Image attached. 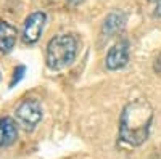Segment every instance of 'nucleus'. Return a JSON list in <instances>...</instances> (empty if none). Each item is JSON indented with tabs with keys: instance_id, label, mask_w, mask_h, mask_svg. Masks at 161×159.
<instances>
[{
	"instance_id": "obj_1",
	"label": "nucleus",
	"mask_w": 161,
	"mask_h": 159,
	"mask_svg": "<svg viewBox=\"0 0 161 159\" xmlns=\"http://www.w3.org/2000/svg\"><path fill=\"white\" fill-rule=\"evenodd\" d=\"M153 122V108L145 98L127 103L119 117V140L129 146H140L148 140Z\"/></svg>"
},
{
	"instance_id": "obj_2",
	"label": "nucleus",
	"mask_w": 161,
	"mask_h": 159,
	"mask_svg": "<svg viewBox=\"0 0 161 159\" xmlns=\"http://www.w3.org/2000/svg\"><path fill=\"white\" fill-rule=\"evenodd\" d=\"M77 55V39L73 34H60L47 44L45 61L52 71H60L69 66Z\"/></svg>"
},
{
	"instance_id": "obj_3",
	"label": "nucleus",
	"mask_w": 161,
	"mask_h": 159,
	"mask_svg": "<svg viewBox=\"0 0 161 159\" xmlns=\"http://www.w3.org/2000/svg\"><path fill=\"white\" fill-rule=\"evenodd\" d=\"M42 104L37 100H24L16 108V122L26 130H32L42 121Z\"/></svg>"
},
{
	"instance_id": "obj_4",
	"label": "nucleus",
	"mask_w": 161,
	"mask_h": 159,
	"mask_svg": "<svg viewBox=\"0 0 161 159\" xmlns=\"http://www.w3.org/2000/svg\"><path fill=\"white\" fill-rule=\"evenodd\" d=\"M47 15L44 11H34L26 18L24 28H23V40L26 44H36L45 28Z\"/></svg>"
},
{
	"instance_id": "obj_5",
	"label": "nucleus",
	"mask_w": 161,
	"mask_h": 159,
	"mask_svg": "<svg viewBox=\"0 0 161 159\" xmlns=\"http://www.w3.org/2000/svg\"><path fill=\"white\" fill-rule=\"evenodd\" d=\"M129 61V42L127 40H119L113 48H110L106 55L105 64L110 71H118L124 68Z\"/></svg>"
},
{
	"instance_id": "obj_6",
	"label": "nucleus",
	"mask_w": 161,
	"mask_h": 159,
	"mask_svg": "<svg viewBox=\"0 0 161 159\" xmlns=\"http://www.w3.org/2000/svg\"><path fill=\"white\" fill-rule=\"evenodd\" d=\"M18 138V125L11 117H0V148L10 146Z\"/></svg>"
},
{
	"instance_id": "obj_7",
	"label": "nucleus",
	"mask_w": 161,
	"mask_h": 159,
	"mask_svg": "<svg viewBox=\"0 0 161 159\" xmlns=\"http://www.w3.org/2000/svg\"><path fill=\"white\" fill-rule=\"evenodd\" d=\"M18 31L7 21H0V51H10L16 44Z\"/></svg>"
},
{
	"instance_id": "obj_8",
	"label": "nucleus",
	"mask_w": 161,
	"mask_h": 159,
	"mask_svg": "<svg viewBox=\"0 0 161 159\" xmlns=\"http://www.w3.org/2000/svg\"><path fill=\"white\" fill-rule=\"evenodd\" d=\"M124 24H126V16L123 15V13H111V15L105 19L103 31H105V34L108 37H111L116 32L123 31Z\"/></svg>"
},
{
	"instance_id": "obj_9",
	"label": "nucleus",
	"mask_w": 161,
	"mask_h": 159,
	"mask_svg": "<svg viewBox=\"0 0 161 159\" xmlns=\"http://www.w3.org/2000/svg\"><path fill=\"white\" fill-rule=\"evenodd\" d=\"M24 71H26V68H24V66H18V69L15 71V77H13V81H11V85L15 84V82H18V81H19Z\"/></svg>"
},
{
	"instance_id": "obj_10",
	"label": "nucleus",
	"mask_w": 161,
	"mask_h": 159,
	"mask_svg": "<svg viewBox=\"0 0 161 159\" xmlns=\"http://www.w3.org/2000/svg\"><path fill=\"white\" fill-rule=\"evenodd\" d=\"M155 16L161 18V0H156V5H155Z\"/></svg>"
},
{
	"instance_id": "obj_11",
	"label": "nucleus",
	"mask_w": 161,
	"mask_h": 159,
	"mask_svg": "<svg viewBox=\"0 0 161 159\" xmlns=\"http://www.w3.org/2000/svg\"><path fill=\"white\" fill-rule=\"evenodd\" d=\"M80 2H82V0H68V3H71L73 7H76V5H79Z\"/></svg>"
}]
</instances>
